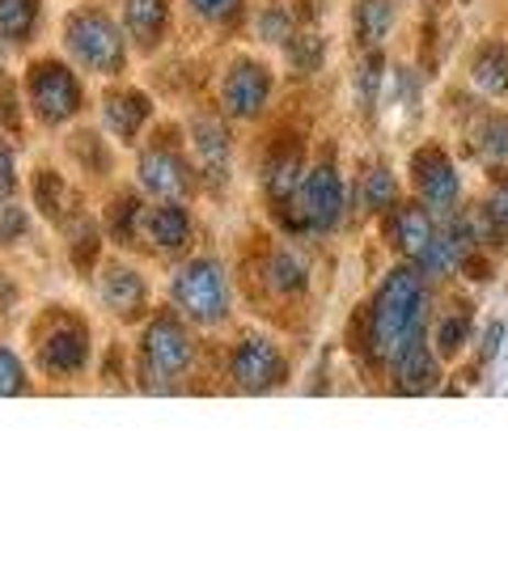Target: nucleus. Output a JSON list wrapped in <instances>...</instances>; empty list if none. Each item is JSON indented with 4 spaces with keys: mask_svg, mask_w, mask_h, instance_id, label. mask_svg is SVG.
I'll return each mask as SVG.
<instances>
[{
    "mask_svg": "<svg viewBox=\"0 0 508 563\" xmlns=\"http://www.w3.org/2000/svg\"><path fill=\"white\" fill-rule=\"evenodd\" d=\"M136 225H141L144 238H148L153 246H162V251H183V246H187V238H191V221H187V212H183V208H174V203H157V208L136 212Z\"/></svg>",
    "mask_w": 508,
    "mask_h": 563,
    "instance_id": "f8f14e48",
    "label": "nucleus"
},
{
    "mask_svg": "<svg viewBox=\"0 0 508 563\" xmlns=\"http://www.w3.org/2000/svg\"><path fill=\"white\" fill-rule=\"evenodd\" d=\"M258 34H263L267 43H288V38H292V18H288L284 9H267V13L258 18Z\"/></svg>",
    "mask_w": 508,
    "mask_h": 563,
    "instance_id": "bb28decb",
    "label": "nucleus"
},
{
    "mask_svg": "<svg viewBox=\"0 0 508 563\" xmlns=\"http://www.w3.org/2000/svg\"><path fill=\"white\" fill-rule=\"evenodd\" d=\"M377 89H382V59L373 56L365 68H361V77H356V93H361V102H365V107H373Z\"/></svg>",
    "mask_w": 508,
    "mask_h": 563,
    "instance_id": "c756f323",
    "label": "nucleus"
},
{
    "mask_svg": "<svg viewBox=\"0 0 508 563\" xmlns=\"http://www.w3.org/2000/svg\"><path fill=\"white\" fill-rule=\"evenodd\" d=\"M500 339H505V322H492V331H487V339H483V361H496Z\"/></svg>",
    "mask_w": 508,
    "mask_h": 563,
    "instance_id": "473e14b6",
    "label": "nucleus"
},
{
    "mask_svg": "<svg viewBox=\"0 0 508 563\" xmlns=\"http://www.w3.org/2000/svg\"><path fill=\"white\" fill-rule=\"evenodd\" d=\"M18 191V169H13V157H9V148L0 144V199H9Z\"/></svg>",
    "mask_w": 508,
    "mask_h": 563,
    "instance_id": "2f4dec72",
    "label": "nucleus"
},
{
    "mask_svg": "<svg viewBox=\"0 0 508 563\" xmlns=\"http://www.w3.org/2000/svg\"><path fill=\"white\" fill-rule=\"evenodd\" d=\"M233 377L242 390H272L284 382V356L267 339H246L233 352Z\"/></svg>",
    "mask_w": 508,
    "mask_h": 563,
    "instance_id": "6e6552de",
    "label": "nucleus"
},
{
    "mask_svg": "<svg viewBox=\"0 0 508 563\" xmlns=\"http://www.w3.org/2000/svg\"><path fill=\"white\" fill-rule=\"evenodd\" d=\"M22 225H26V217H22V212H4V217H0V238L22 233Z\"/></svg>",
    "mask_w": 508,
    "mask_h": 563,
    "instance_id": "72a5a7b5",
    "label": "nucleus"
},
{
    "mask_svg": "<svg viewBox=\"0 0 508 563\" xmlns=\"http://www.w3.org/2000/svg\"><path fill=\"white\" fill-rule=\"evenodd\" d=\"M471 81L487 98H508V43H487L483 47L475 56V68H471Z\"/></svg>",
    "mask_w": 508,
    "mask_h": 563,
    "instance_id": "dca6fc26",
    "label": "nucleus"
},
{
    "mask_svg": "<svg viewBox=\"0 0 508 563\" xmlns=\"http://www.w3.org/2000/svg\"><path fill=\"white\" fill-rule=\"evenodd\" d=\"M267 280H272L276 292H301V288L310 284V267H306V258H301V254L280 251V254H272Z\"/></svg>",
    "mask_w": 508,
    "mask_h": 563,
    "instance_id": "412c9836",
    "label": "nucleus"
},
{
    "mask_svg": "<svg viewBox=\"0 0 508 563\" xmlns=\"http://www.w3.org/2000/svg\"><path fill=\"white\" fill-rule=\"evenodd\" d=\"M187 365H191V343H187V335L169 318H157L144 331V368H148V377L153 382H169V377H178Z\"/></svg>",
    "mask_w": 508,
    "mask_h": 563,
    "instance_id": "0eeeda50",
    "label": "nucleus"
},
{
    "mask_svg": "<svg viewBox=\"0 0 508 563\" xmlns=\"http://www.w3.org/2000/svg\"><path fill=\"white\" fill-rule=\"evenodd\" d=\"M267 93H272V77H267V68L263 64H254V59H238L233 68H229L225 77V107L233 119H251V114L263 111V102H267Z\"/></svg>",
    "mask_w": 508,
    "mask_h": 563,
    "instance_id": "1a4fd4ad",
    "label": "nucleus"
},
{
    "mask_svg": "<svg viewBox=\"0 0 508 563\" xmlns=\"http://www.w3.org/2000/svg\"><path fill=\"white\" fill-rule=\"evenodd\" d=\"M352 18H356V34H361V43L377 47V43L390 34V26H395V0H361Z\"/></svg>",
    "mask_w": 508,
    "mask_h": 563,
    "instance_id": "aec40b11",
    "label": "nucleus"
},
{
    "mask_svg": "<svg viewBox=\"0 0 508 563\" xmlns=\"http://www.w3.org/2000/svg\"><path fill=\"white\" fill-rule=\"evenodd\" d=\"M423 310H428V301H423L420 272L395 267V272L382 280L377 297H373V310H368V339H373V352H377L382 361H395L411 339H420Z\"/></svg>",
    "mask_w": 508,
    "mask_h": 563,
    "instance_id": "f257e3e1",
    "label": "nucleus"
},
{
    "mask_svg": "<svg viewBox=\"0 0 508 563\" xmlns=\"http://www.w3.org/2000/svg\"><path fill=\"white\" fill-rule=\"evenodd\" d=\"M386 233L395 238V246L407 254V258H420V254L428 251V242L437 238V225L428 221L423 203H402V208H395V217H390Z\"/></svg>",
    "mask_w": 508,
    "mask_h": 563,
    "instance_id": "ddd939ff",
    "label": "nucleus"
},
{
    "mask_svg": "<svg viewBox=\"0 0 508 563\" xmlns=\"http://www.w3.org/2000/svg\"><path fill=\"white\" fill-rule=\"evenodd\" d=\"M297 187H301V157L297 153L272 157V166H267V191H272V199L297 196Z\"/></svg>",
    "mask_w": 508,
    "mask_h": 563,
    "instance_id": "5701e85b",
    "label": "nucleus"
},
{
    "mask_svg": "<svg viewBox=\"0 0 508 563\" xmlns=\"http://www.w3.org/2000/svg\"><path fill=\"white\" fill-rule=\"evenodd\" d=\"M123 22H128L132 38L141 47H153L162 38V30H166V0H128Z\"/></svg>",
    "mask_w": 508,
    "mask_h": 563,
    "instance_id": "a211bd4d",
    "label": "nucleus"
},
{
    "mask_svg": "<svg viewBox=\"0 0 508 563\" xmlns=\"http://www.w3.org/2000/svg\"><path fill=\"white\" fill-rule=\"evenodd\" d=\"M288 56L297 68H313L318 59H322V38H288Z\"/></svg>",
    "mask_w": 508,
    "mask_h": 563,
    "instance_id": "c85d7f7f",
    "label": "nucleus"
},
{
    "mask_svg": "<svg viewBox=\"0 0 508 563\" xmlns=\"http://www.w3.org/2000/svg\"><path fill=\"white\" fill-rule=\"evenodd\" d=\"M475 148H479L487 162L508 166V114H492V119H483L479 132H475Z\"/></svg>",
    "mask_w": 508,
    "mask_h": 563,
    "instance_id": "4be33fe9",
    "label": "nucleus"
},
{
    "mask_svg": "<svg viewBox=\"0 0 508 563\" xmlns=\"http://www.w3.org/2000/svg\"><path fill=\"white\" fill-rule=\"evenodd\" d=\"M102 301L111 306L119 318H136L144 310V280L132 267H111L102 276Z\"/></svg>",
    "mask_w": 508,
    "mask_h": 563,
    "instance_id": "2eb2a0df",
    "label": "nucleus"
},
{
    "mask_svg": "<svg viewBox=\"0 0 508 563\" xmlns=\"http://www.w3.org/2000/svg\"><path fill=\"white\" fill-rule=\"evenodd\" d=\"M141 183L144 191H153L157 199H183L187 196V166L166 148H148L141 157Z\"/></svg>",
    "mask_w": 508,
    "mask_h": 563,
    "instance_id": "9b49d317",
    "label": "nucleus"
},
{
    "mask_svg": "<svg viewBox=\"0 0 508 563\" xmlns=\"http://www.w3.org/2000/svg\"><path fill=\"white\" fill-rule=\"evenodd\" d=\"M411 174H416V191H420L423 208H432V212H453L457 208L462 178H457V169L441 148H420L416 162H411Z\"/></svg>",
    "mask_w": 508,
    "mask_h": 563,
    "instance_id": "39448f33",
    "label": "nucleus"
},
{
    "mask_svg": "<svg viewBox=\"0 0 508 563\" xmlns=\"http://www.w3.org/2000/svg\"><path fill=\"white\" fill-rule=\"evenodd\" d=\"M174 301L191 313V318H199V322L225 318V310H229L225 272H221L217 263H208V258L187 263V267L178 272V280H174Z\"/></svg>",
    "mask_w": 508,
    "mask_h": 563,
    "instance_id": "f03ea898",
    "label": "nucleus"
},
{
    "mask_svg": "<svg viewBox=\"0 0 508 563\" xmlns=\"http://www.w3.org/2000/svg\"><path fill=\"white\" fill-rule=\"evenodd\" d=\"M85 347H89V339H85V331L77 327V322L52 327V335L38 343V352H43V365L52 368V373H73V368H81Z\"/></svg>",
    "mask_w": 508,
    "mask_h": 563,
    "instance_id": "4468645a",
    "label": "nucleus"
},
{
    "mask_svg": "<svg viewBox=\"0 0 508 563\" xmlns=\"http://www.w3.org/2000/svg\"><path fill=\"white\" fill-rule=\"evenodd\" d=\"M148 119V102L141 93H111L107 98V123L119 141H132L141 132V123Z\"/></svg>",
    "mask_w": 508,
    "mask_h": 563,
    "instance_id": "6ab92c4d",
    "label": "nucleus"
},
{
    "mask_svg": "<svg viewBox=\"0 0 508 563\" xmlns=\"http://www.w3.org/2000/svg\"><path fill=\"white\" fill-rule=\"evenodd\" d=\"M191 4H196L208 22H225V18L238 13V4H242V0H191Z\"/></svg>",
    "mask_w": 508,
    "mask_h": 563,
    "instance_id": "7c9ffc66",
    "label": "nucleus"
},
{
    "mask_svg": "<svg viewBox=\"0 0 508 563\" xmlns=\"http://www.w3.org/2000/svg\"><path fill=\"white\" fill-rule=\"evenodd\" d=\"M68 52L81 59L85 68H93V73H111V68L123 64V38H119L111 18L77 13L68 22Z\"/></svg>",
    "mask_w": 508,
    "mask_h": 563,
    "instance_id": "7ed1b4c3",
    "label": "nucleus"
},
{
    "mask_svg": "<svg viewBox=\"0 0 508 563\" xmlns=\"http://www.w3.org/2000/svg\"><path fill=\"white\" fill-rule=\"evenodd\" d=\"M471 339V313L466 310H453L445 322H441V356H457Z\"/></svg>",
    "mask_w": 508,
    "mask_h": 563,
    "instance_id": "a878e982",
    "label": "nucleus"
},
{
    "mask_svg": "<svg viewBox=\"0 0 508 563\" xmlns=\"http://www.w3.org/2000/svg\"><path fill=\"white\" fill-rule=\"evenodd\" d=\"M395 382L402 395H428L441 382V361L432 347H423V339H411L395 356Z\"/></svg>",
    "mask_w": 508,
    "mask_h": 563,
    "instance_id": "9d476101",
    "label": "nucleus"
},
{
    "mask_svg": "<svg viewBox=\"0 0 508 563\" xmlns=\"http://www.w3.org/2000/svg\"><path fill=\"white\" fill-rule=\"evenodd\" d=\"M365 208H373V212H386V208H395V199H398V183H395V174L386 166H373L365 174Z\"/></svg>",
    "mask_w": 508,
    "mask_h": 563,
    "instance_id": "b1692460",
    "label": "nucleus"
},
{
    "mask_svg": "<svg viewBox=\"0 0 508 563\" xmlns=\"http://www.w3.org/2000/svg\"><path fill=\"white\" fill-rule=\"evenodd\" d=\"M196 153H199V166L208 174V183H225L229 174V136L217 128V123H199L196 128Z\"/></svg>",
    "mask_w": 508,
    "mask_h": 563,
    "instance_id": "f3484780",
    "label": "nucleus"
},
{
    "mask_svg": "<svg viewBox=\"0 0 508 563\" xmlns=\"http://www.w3.org/2000/svg\"><path fill=\"white\" fill-rule=\"evenodd\" d=\"M22 386H26V373L18 365V356L0 347V395H18Z\"/></svg>",
    "mask_w": 508,
    "mask_h": 563,
    "instance_id": "cd10ccee",
    "label": "nucleus"
},
{
    "mask_svg": "<svg viewBox=\"0 0 508 563\" xmlns=\"http://www.w3.org/2000/svg\"><path fill=\"white\" fill-rule=\"evenodd\" d=\"M292 208L310 229H335L339 217H343V183H339L335 169L318 166L310 178H301Z\"/></svg>",
    "mask_w": 508,
    "mask_h": 563,
    "instance_id": "20e7f679",
    "label": "nucleus"
},
{
    "mask_svg": "<svg viewBox=\"0 0 508 563\" xmlns=\"http://www.w3.org/2000/svg\"><path fill=\"white\" fill-rule=\"evenodd\" d=\"M34 30V0H0V34L26 38Z\"/></svg>",
    "mask_w": 508,
    "mask_h": 563,
    "instance_id": "393cba45",
    "label": "nucleus"
},
{
    "mask_svg": "<svg viewBox=\"0 0 508 563\" xmlns=\"http://www.w3.org/2000/svg\"><path fill=\"white\" fill-rule=\"evenodd\" d=\"M30 98H34V111L43 123H59L81 107V89L73 81V73L59 64H38L30 73Z\"/></svg>",
    "mask_w": 508,
    "mask_h": 563,
    "instance_id": "423d86ee",
    "label": "nucleus"
}]
</instances>
